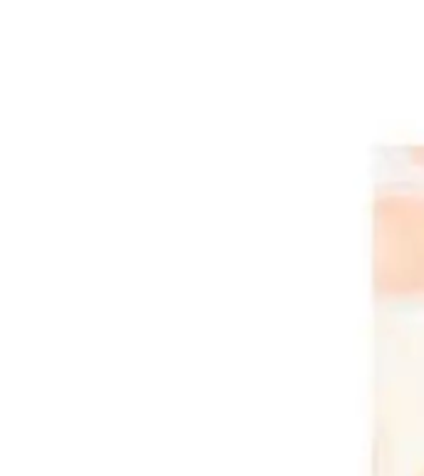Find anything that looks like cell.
<instances>
[{"instance_id": "obj_1", "label": "cell", "mask_w": 424, "mask_h": 476, "mask_svg": "<svg viewBox=\"0 0 424 476\" xmlns=\"http://www.w3.org/2000/svg\"><path fill=\"white\" fill-rule=\"evenodd\" d=\"M367 228L372 295L384 305L424 308V179L379 184Z\"/></svg>"}, {"instance_id": "obj_2", "label": "cell", "mask_w": 424, "mask_h": 476, "mask_svg": "<svg viewBox=\"0 0 424 476\" xmlns=\"http://www.w3.org/2000/svg\"><path fill=\"white\" fill-rule=\"evenodd\" d=\"M402 162L414 177H424V142H409L402 149Z\"/></svg>"}, {"instance_id": "obj_3", "label": "cell", "mask_w": 424, "mask_h": 476, "mask_svg": "<svg viewBox=\"0 0 424 476\" xmlns=\"http://www.w3.org/2000/svg\"><path fill=\"white\" fill-rule=\"evenodd\" d=\"M409 476H424V461L419 466H414V469L409 471Z\"/></svg>"}]
</instances>
